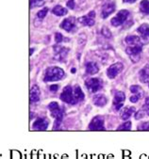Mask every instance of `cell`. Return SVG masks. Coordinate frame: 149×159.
I'll return each mask as SVG.
<instances>
[{
	"label": "cell",
	"mask_w": 149,
	"mask_h": 159,
	"mask_svg": "<svg viewBox=\"0 0 149 159\" xmlns=\"http://www.w3.org/2000/svg\"><path fill=\"white\" fill-rule=\"evenodd\" d=\"M140 11L145 15L149 14V0H142V1H141Z\"/></svg>",
	"instance_id": "obj_24"
},
{
	"label": "cell",
	"mask_w": 149,
	"mask_h": 159,
	"mask_svg": "<svg viewBox=\"0 0 149 159\" xmlns=\"http://www.w3.org/2000/svg\"><path fill=\"white\" fill-rule=\"evenodd\" d=\"M48 109L50 110L52 117L55 119L53 129L58 130L59 128V126H61L62 122H63V120L64 108L62 107L57 102H52L48 105Z\"/></svg>",
	"instance_id": "obj_2"
},
{
	"label": "cell",
	"mask_w": 149,
	"mask_h": 159,
	"mask_svg": "<svg viewBox=\"0 0 149 159\" xmlns=\"http://www.w3.org/2000/svg\"><path fill=\"white\" fill-rule=\"evenodd\" d=\"M114 11H115V3L113 1H108L102 7L101 17L103 19H106V18H108V16H109L111 13H113Z\"/></svg>",
	"instance_id": "obj_15"
},
{
	"label": "cell",
	"mask_w": 149,
	"mask_h": 159,
	"mask_svg": "<svg viewBox=\"0 0 149 159\" xmlns=\"http://www.w3.org/2000/svg\"><path fill=\"white\" fill-rule=\"evenodd\" d=\"M138 130H149V121H143L139 124Z\"/></svg>",
	"instance_id": "obj_28"
},
{
	"label": "cell",
	"mask_w": 149,
	"mask_h": 159,
	"mask_svg": "<svg viewBox=\"0 0 149 159\" xmlns=\"http://www.w3.org/2000/svg\"><path fill=\"white\" fill-rule=\"evenodd\" d=\"M136 1H137V0H123L124 3H134Z\"/></svg>",
	"instance_id": "obj_34"
},
{
	"label": "cell",
	"mask_w": 149,
	"mask_h": 159,
	"mask_svg": "<svg viewBox=\"0 0 149 159\" xmlns=\"http://www.w3.org/2000/svg\"><path fill=\"white\" fill-rule=\"evenodd\" d=\"M139 79L141 82L148 84L149 87V64L144 66L139 73Z\"/></svg>",
	"instance_id": "obj_18"
},
{
	"label": "cell",
	"mask_w": 149,
	"mask_h": 159,
	"mask_svg": "<svg viewBox=\"0 0 149 159\" xmlns=\"http://www.w3.org/2000/svg\"><path fill=\"white\" fill-rule=\"evenodd\" d=\"M138 33L141 35L142 42L143 43H149V25L148 24H142L137 28Z\"/></svg>",
	"instance_id": "obj_14"
},
{
	"label": "cell",
	"mask_w": 149,
	"mask_h": 159,
	"mask_svg": "<svg viewBox=\"0 0 149 159\" xmlns=\"http://www.w3.org/2000/svg\"><path fill=\"white\" fill-rule=\"evenodd\" d=\"M124 69V66L121 62H117L110 65L107 70V75L109 79H114L119 74H120Z\"/></svg>",
	"instance_id": "obj_10"
},
{
	"label": "cell",
	"mask_w": 149,
	"mask_h": 159,
	"mask_svg": "<svg viewBox=\"0 0 149 159\" xmlns=\"http://www.w3.org/2000/svg\"><path fill=\"white\" fill-rule=\"evenodd\" d=\"M33 51H34V49L32 48V49H30V56L32 55V53H33Z\"/></svg>",
	"instance_id": "obj_36"
},
{
	"label": "cell",
	"mask_w": 149,
	"mask_h": 159,
	"mask_svg": "<svg viewBox=\"0 0 149 159\" xmlns=\"http://www.w3.org/2000/svg\"><path fill=\"white\" fill-rule=\"evenodd\" d=\"M47 12H48V8H44L43 10H41V11L37 13V16H38L39 19H44V18L46 16Z\"/></svg>",
	"instance_id": "obj_27"
},
{
	"label": "cell",
	"mask_w": 149,
	"mask_h": 159,
	"mask_svg": "<svg viewBox=\"0 0 149 159\" xmlns=\"http://www.w3.org/2000/svg\"><path fill=\"white\" fill-rule=\"evenodd\" d=\"M65 76L64 71L59 67H49L44 73V82H54L62 80Z\"/></svg>",
	"instance_id": "obj_3"
},
{
	"label": "cell",
	"mask_w": 149,
	"mask_h": 159,
	"mask_svg": "<svg viewBox=\"0 0 149 159\" xmlns=\"http://www.w3.org/2000/svg\"><path fill=\"white\" fill-rule=\"evenodd\" d=\"M105 121H104V119L103 117L101 116H96L95 117L92 121L89 124V130H97V131H101V130H105Z\"/></svg>",
	"instance_id": "obj_9"
},
{
	"label": "cell",
	"mask_w": 149,
	"mask_h": 159,
	"mask_svg": "<svg viewBox=\"0 0 149 159\" xmlns=\"http://www.w3.org/2000/svg\"><path fill=\"white\" fill-rule=\"evenodd\" d=\"M48 124H49V121L47 119L45 118H38L33 125H32V128L33 130H37V131H44L47 129L48 127Z\"/></svg>",
	"instance_id": "obj_16"
},
{
	"label": "cell",
	"mask_w": 149,
	"mask_h": 159,
	"mask_svg": "<svg viewBox=\"0 0 149 159\" xmlns=\"http://www.w3.org/2000/svg\"><path fill=\"white\" fill-rule=\"evenodd\" d=\"M129 89H130L131 93H133V95L129 98V100H130L131 103H137L140 99H142V98L143 97L144 91H143V89H142L140 86H138V85H133V86L130 87Z\"/></svg>",
	"instance_id": "obj_11"
},
{
	"label": "cell",
	"mask_w": 149,
	"mask_h": 159,
	"mask_svg": "<svg viewBox=\"0 0 149 159\" xmlns=\"http://www.w3.org/2000/svg\"><path fill=\"white\" fill-rule=\"evenodd\" d=\"M40 96H41V91H40L39 87L37 85L32 86L30 89V102L38 103L40 101Z\"/></svg>",
	"instance_id": "obj_20"
},
{
	"label": "cell",
	"mask_w": 149,
	"mask_h": 159,
	"mask_svg": "<svg viewBox=\"0 0 149 159\" xmlns=\"http://www.w3.org/2000/svg\"><path fill=\"white\" fill-rule=\"evenodd\" d=\"M54 59L58 62H64L66 60V57L69 53V48L61 46V45H54Z\"/></svg>",
	"instance_id": "obj_5"
},
{
	"label": "cell",
	"mask_w": 149,
	"mask_h": 159,
	"mask_svg": "<svg viewBox=\"0 0 149 159\" xmlns=\"http://www.w3.org/2000/svg\"><path fill=\"white\" fill-rule=\"evenodd\" d=\"M49 89H50V91H52V92H56V91L58 89V85H51Z\"/></svg>",
	"instance_id": "obj_33"
},
{
	"label": "cell",
	"mask_w": 149,
	"mask_h": 159,
	"mask_svg": "<svg viewBox=\"0 0 149 159\" xmlns=\"http://www.w3.org/2000/svg\"><path fill=\"white\" fill-rule=\"evenodd\" d=\"M85 69H86V73L88 75H94L95 74H97L99 72V67L97 65V63L95 62H87L85 64Z\"/></svg>",
	"instance_id": "obj_19"
},
{
	"label": "cell",
	"mask_w": 149,
	"mask_h": 159,
	"mask_svg": "<svg viewBox=\"0 0 149 159\" xmlns=\"http://www.w3.org/2000/svg\"><path fill=\"white\" fill-rule=\"evenodd\" d=\"M63 102L69 104V105H76L77 104L76 98H75V94H74V89L71 86H67L63 89L61 96H59Z\"/></svg>",
	"instance_id": "obj_4"
},
{
	"label": "cell",
	"mask_w": 149,
	"mask_h": 159,
	"mask_svg": "<svg viewBox=\"0 0 149 159\" xmlns=\"http://www.w3.org/2000/svg\"><path fill=\"white\" fill-rule=\"evenodd\" d=\"M93 103L99 107H102L107 105L108 99L104 94H95L93 97Z\"/></svg>",
	"instance_id": "obj_17"
},
{
	"label": "cell",
	"mask_w": 149,
	"mask_h": 159,
	"mask_svg": "<svg viewBox=\"0 0 149 159\" xmlns=\"http://www.w3.org/2000/svg\"><path fill=\"white\" fill-rule=\"evenodd\" d=\"M67 12H68V11H67L65 8H63V7H62V6H59V5L55 6V7L53 8V10H52V13L55 14V15H57V16H63V15H66Z\"/></svg>",
	"instance_id": "obj_23"
},
{
	"label": "cell",
	"mask_w": 149,
	"mask_h": 159,
	"mask_svg": "<svg viewBox=\"0 0 149 159\" xmlns=\"http://www.w3.org/2000/svg\"><path fill=\"white\" fill-rule=\"evenodd\" d=\"M135 112H136L135 107H125L122 110V112H121V118L124 120H128L133 114H135Z\"/></svg>",
	"instance_id": "obj_21"
},
{
	"label": "cell",
	"mask_w": 149,
	"mask_h": 159,
	"mask_svg": "<svg viewBox=\"0 0 149 159\" xmlns=\"http://www.w3.org/2000/svg\"><path fill=\"white\" fill-rule=\"evenodd\" d=\"M126 100V94L121 90H114V97H113V108L118 111L120 110L124 105Z\"/></svg>",
	"instance_id": "obj_7"
},
{
	"label": "cell",
	"mask_w": 149,
	"mask_h": 159,
	"mask_svg": "<svg viewBox=\"0 0 149 159\" xmlns=\"http://www.w3.org/2000/svg\"><path fill=\"white\" fill-rule=\"evenodd\" d=\"M44 3V0H30V8L32 9L33 7L42 6Z\"/></svg>",
	"instance_id": "obj_26"
},
{
	"label": "cell",
	"mask_w": 149,
	"mask_h": 159,
	"mask_svg": "<svg viewBox=\"0 0 149 159\" xmlns=\"http://www.w3.org/2000/svg\"><path fill=\"white\" fill-rule=\"evenodd\" d=\"M61 27L65 31H67V32H75V30L77 29L76 19L74 17L64 19L61 24Z\"/></svg>",
	"instance_id": "obj_12"
},
{
	"label": "cell",
	"mask_w": 149,
	"mask_h": 159,
	"mask_svg": "<svg viewBox=\"0 0 149 159\" xmlns=\"http://www.w3.org/2000/svg\"><path fill=\"white\" fill-rule=\"evenodd\" d=\"M145 112H144V110L143 109H142V110H139L136 114H135V119L136 120H141V119H142L144 116H145Z\"/></svg>",
	"instance_id": "obj_31"
},
{
	"label": "cell",
	"mask_w": 149,
	"mask_h": 159,
	"mask_svg": "<svg viewBox=\"0 0 149 159\" xmlns=\"http://www.w3.org/2000/svg\"><path fill=\"white\" fill-rule=\"evenodd\" d=\"M71 73H72V74H75V73H76V69H75V68H72V69H71Z\"/></svg>",
	"instance_id": "obj_35"
},
{
	"label": "cell",
	"mask_w": 149,
	"mask_h": 159,
	"mask_svg": "<svg viewBox=\"0 0 149 159\" xmlns=\"http://www.w3.org/2000/svg\"><path fill=\"white\" fill-rule=\"evenodd\" d=\"M67 7L69 9H74L75 8V0H68V2H67Z\"/></svg>",
	"instance_id": "obj_32"
},
{
	"label": "cell",
	"mask_w": 149,
	"mask_h": 159,
	"mask_svg": "<svg viewBox=\"0 0 149 159\" xmlns=\"http://www.w3.org/2000/svg\"><path fill=\"white\" fill-rule=\"evenodd\" d=\"M74 94H75V98L77 100V102H82L85 98V95L82 91V89H80L79 86H76L74 88Z\"/></svg>",
	"instance_id": "obj_22"
},
{
	"label": "cell",
	"mask_w": 149,
	"mask_h": 159,
	"mask_svg": "<svg viewBox=\"0 0 149 159\" xmlns=\"http://www.w3.org/2000/svg\"><path fill=\"white\" fill-rule=\"evenodd\" d=\"M142 109L144 110L146 115L149 116V97L145 99V103H144V105L142 107Z\"/></svg>",
	"instance_id": "obj_29"
},
{
	"label": "cell",
	"mask_w": 149,
	"mask_h": 159,
	"mask_svg": "<svg viewBox=\"0 0 149 159\" xmlns=\"http://www.w3.org/2000/svg\"><path fill=\"white\" fill-rule=\"evenodd\" d=\"M125 43H127L126 52L131 57L133 62H137L135 57H137V59L139 58V55L142 51L143 43L137 36H128L125 39Z\"/></svg>",
	"instance_id": "obj_1"
},
{
	"label": "cell",
	"mask_w": 149,
	"mask_h": 159,
	"mask_svg": "<svg viewBox=\"0 0 149 159\" xmlns=\"http://www.w3.org/2000/svg\"><path fill=\"white\" fill-rule=\"evenodd\" d=\"M117 130H119V131H123V130L128 131V130H131V122L129 120H128V121L122 123L120 126H118Z\"/></svg>",
	"instance_id": "obj_25"
},
{
	"label": "cell",
	"mask_w": 149,
	"mask_h": 159,
	"mask_svg": "<svg viewBox=\"0 0 149 159\" xmlns=\"http://www.w3.org/2000/svg\"><path fill=\"white\" fill-rule=\"evenodd\" d=\"M55 41H56L57 43H61L62 42L64 41V38L61 33H56L55 34Z\"/></svg>",
	"instance_id": "obj_30"
},
{
	"label": "cell",
	"mask_w": 149,
	"mask_h": 159,
	"mask_svg": "<svg viewBox=\"0 0 149 159\" xmlns=\"http://www.w3.org/2000/svg\"><path fill=\"white\" fill-rule=\"evenodd\" d=\"M129 15V11H127V10H122L120 11L117 15L115 17H113L111 20H110V24L113 25V26H119V25H122L128 19Z\"/></svg>",
	"instance_id": "obj_8"
},
{
	"label": "cell",
	"mask_w": 149,
	"mask_h": 159,
	"mask_svg": "<svg viewBox=\"0 0 149 159\" xmlns=\"http://www.w3.org/2000/svg\"><path fill=\"white\" fill-rule=\"evenodd\" d=\"M95 12L94 11H92L88 14L78 18V22L85 26H93L95 25Z\"/></svg>",
	"instance_id": "obj_13"
},
{
	"label": "cell",
	"mask_w": 149,
	"mask_h": 159,
	"mask_svg": "<svg viewBox=\"0 0 149 159\" xmlns=\"http://www.w3.org/2000/svg\"><path fill=\"white\" fill-rule=\"evenodd\" d=\"M85 86L90 92H96L103 88V81L100 78H90L85 82Z\"/></svg>",
	"instance_id": "obj_6"
}]
</instances>
